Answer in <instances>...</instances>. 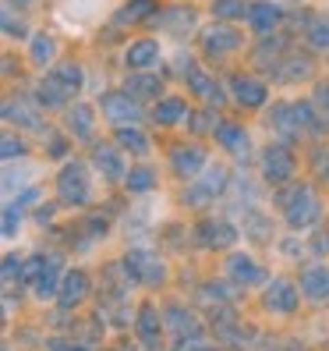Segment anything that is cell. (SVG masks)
<instances>
[{
  "instance_id": "cell-1",
  "label": "cell",
  "mask_w": 329,
  "mask_h": 351,
  "mask_svg": "<svg viewBox=\"0 0 329 351\" xmlns=\"http://www.w3.org/2000/svg\"><path fill=\"white\" fill-rule=\"evenodd\" d=\"M280 206H283V217H287V227H291V231H308V227H315L322 220V202L312 189L283 192Z\"/></svg>"
},
{
  "instance_id": "cell-2",
  "label": "cell",
  "mask_w": 329,
  "mask_h": 351,
  "mask_svg": "<svg viewBox=\"0 0 329 351\" xmlns=\"http://www.w3.org/2000/svg\"><path fill=\"white\" fill-rule=\"evenodd\" d=\"M57 195H60V206H89L92 202L89 167L81 160H68L57 171Z\"/></svg>"
},
{
  "instance_id": "cell-3",
  "label": "cell",
  "mask_w": 329,
  "mask_h": 351,
  "mask_svg": "<svg viewBox=\"0 0 329 351\" xmlns=\"http://www.w3.org/2000/svg\"><path fill=\"white\" fill-rule=\"evenodd\" d=\"M124 274H128L131 284L156 287V284L167 280V263H163L156 252H149V249H128L124 252Z\"/></svg>"
},
{
  "instance_id": "cell-4",
  "label": "cell",
  "mask_w": 329,
  "mask_h": 351,
  "mask_svg": "<svg viewBox=\"0 0 329 351\" xmlns=\"http://www.w3.org/2000/svg\"><path fill=\"white\" fill-rule=\"evenodd\" d=\"M223 189H227V167H209L198 181H192L188 189H184V206H192V210H202V206H209L213 199L223 195Z\"/></svg>"
},
{
  "instance_id": "cell-5",
  "label": "cell",
  "mask_w": 329,
  "mask_h": 351,
  "mask_svg": "<svg viewBox=\"0 0 329 351\" xmlns=\"http://www.w3.org/2000/svg\"><path fill=\"white\" fill-rule=\"evenodd\" d=\"M99 110L103 117L110 121V125H135V121L142 117L138 110V99L128 93V89H120V93H107V96H99Z\"/></svg>"
},
{
  "instance_id": "cell-6",
  "label": "cell",
  "mask_w": 329,
  "mask_h": 351,
  "mask_svg": "<svg viewBox=\"0 0 329 351\" xmlns=\"http://www.w3.org/2000/svg\"><path fill=\"white\" fill-rule=\"evenodd\" d=\"M294 153L283 146V142H276V146H265L262 153V178L265 181H273V184H283V181H291L294 178Z\"/></svg>"
},
{
  "instance_id": "cell-7",
  "label": "cell",
  "mask_w": 329,
  "mask_h": 351,
  "mask_svg": "<svg viewBox=\"0 0 329 351\" xmlns=\"http://www.w3.org/2000/svg\"><path fill=\"white\" fill-rule=\"evenodd\" d=\"M205 163H209V153H205V146H198V142H184V146H177L170 153V167L181 178H198L205 171Z\"/></svg>"
},
{
  "instance_id": "cell-8",
  "label": "cell",
  "mask_w": 329,
  "mask_h": 351,
  "mask_svg": "<svg viewBox=\"0 0 329 351\" xmlns=\"http://www.w3.org/2000/svg\"><path fill=\"white\" fill-rule=\"evenodd\" d=\"M265 308L269 313H280V316H291L294 308H298V287L294 280H287V277H273L269 287H265Z\"/></svg>"
},
{
  "instance_id": "cell-9",
  "label": "cell",
  "mask_w": 329,
  "mask_h": 351,
  "mask_svg": "<svg viewBox=\"0 0 329 351\" xmlns=\"http://www.w3.org/2000/svg\"><path fill=\"white\" fill-rule=\"evenodd\" d=\"M227 280L244 284V287H255V284L269 280V277H265V270H262V266H259L248 252H234V256L227 259Z\"/></svg>"
},
{
  "instance_id": "cell-10",
  "label": "cell",
  "mask_w": 329,
  "mask_h": 351,
  "mask_svg": "<svg viewBox=\"0 0 329 351\" xmlns=\"http://www.w3.org/2000/svg\"><path fill=\"white\" fill-rule=\"evenodd\" d=\"M202 47H205V53H213V57L234 53L241 47V32L231 29V25H209V29H202Z\"/></svg>"
},
{
  "instance_id": "cell-11",
  "label": "cell",
  "mask_w": 329,
  "mask_h": 351,
  "mask_svg": "<svg viewBox=\"0 0 329 351\" xmlns=\"http://www.w3.org/2000/svg\"><path fill=\"white\" fill-rule=\"evenodd\" d=\"M231 93H234V99L241 103V107H262L265 103V96H269V89H265V82H259L255 75H234L231 78Z\"/></svg>"
},
{
  "instance_id": "cell-12",
  "label": "cell",
  "mask_w": 329,
  "mask_h": 351,
  "mask_svg": "<svg viewBox=\"0 0 329 351\" xmlns=\"http://www.w3.org/2000/svg\"><path fill=\"white\" fill-rule=\"evenodd\" d=\"M198 241L205 249H231L237 241V227L227 220H205V223H198Z\"/></svg>"
},
{
  "instance_id": "cell-13",
  "label": "cell",
  "mask_w": 329,
  "mask_h": 351,
  "mask_svg": "<svg viewBox=\"0 0 329 351\" xmlns=\"http://www.w3.org/2000/svg\"><path fill=\"white\" fill-rule=\"evenodd\" d=\"M135 330H138V341L146 344V351H156L159 348V334H163L159 308L156 305H142L138 316H135Z\"/></svg>"
},
{
  "instance_id": "cell-14",
  "label": "cell",
  "mask_w": 329,
  "mask_h": 351,
  "mask_svg": "<svg viewBox=\"0 0 329 351\" xmlns=\"http://www.w3.org/2000/svg\"><path fill=\"white\" fill-rule=\"evenodd\" d=\"M301 295L308 302H329V266H304L301 270Z\"/></svg>"
},
{
  "instance_id": "cell-15",
  "label": "cell",
  "mask_w": 329,
  "mask_h": 351,
  "mask_svg": "<svg viewBox=\"0 0 329 351\" xmlns=\"http://www.w3.org/2000/svg\"><path fill=\"white\" fill-rule=\"evenodd\" d=\"M85 295H89V274H85V270H68L64 280H60L57 305H60V308H71V305H78Z\"/></svg>"
},
{
  "instance_id": "cell-16",
  "label": "cell",
  "mask_w": 329,
  "mask_h": 351,
  "mask_svg": "<svg viewBox=\"0 0 329 351\" xmlns=\"http://www.w3.org/2000/svg\"><path fill=\"white\" fill-rule=\"evenodd\" d=\"M213 135H216V142H220L227 153L248 156V132H244L241 125H234V121H220V125L213 128Z\"/></svg>"
},
{
  "instance_id": "cell-17",
  "label": "cell",
  "mask_w": 329,
  "mask_h": 351,
  "mask_svg": "<svg viewBox=\"0 0 329 351\" xmlns=\"http://www.w3.org/2000/svg\"><path fill=\"white\" fill-rule=\"evenodd\" d=\"M92 160H96V171L107 178V181H124V160L117 156L114 146H107V142H99V146L92 149Z\"/></svg>"
},
{
  "instance_id": "cell-18",
  "label": "cell",
  "mask_w": 329,
  "mask_h": 351,
  "mask_svg": "<svg viewBox=\"0 0 329 351\" xmlns=\"http://www.w3.org/2000/svg\"><path fill=\"white\" fill-rule=\"evenodd\" d=\"M159 43L156 39H135V43L128 47V53H124V60H128V68H156L159 64Z\"/></svg>"
},
{
  "instance_id": "cell-19",
  "label": "cell",
  "mask_w": 329,
  "mask_h": 351,
  "mask_svg": "<svg viewBox=\"0 0 329 351\" xmlns=\"http://www.w3.org/2000/svg\"><path fill=\"white\" fill-rule=\"evenodd\" d=\"M248 25H252V32H259V36L273 32V29L280 25V8L269 4V0H255V4L248 8Z\"/></svg>"
},
{
  "instance_id": "cell-20",
  "label": "cell",
  "mask_w": 329,
  "mask_h": 351,
  "mask_svg": "<svg viewBox=\"0 0 329 351\" xmlns=\"http://www.w3.org/2000/svg\"><path fill=\"white\" fill-rule=\"evenodd\" d=\"M60 280H64V274H60V256H50V259H47V270H43V277H39V280L32 284L36 298H39V302L57 298V291H60Z\"/></svg>"
},
{
  "instance_id": "cell-21",
  "label": "cell",
  "mask_w": 329,
  "mask_h": 351,
  "mask_svg": "<svg viewBox=\"0 0 329 351\" xmlns=\"http://www.w3.org/2000/svg\"><path fill=\"white\" fill-rule=\"evenodd\" d=\"M167 319H170V326H174V337L181 341V344H188V341H198L202 337V330H198V319L188 313V308H181V305H174L170 313H167Z\"/></svg>"
},
{
  "instance_id": "cell-22",
  "label": "cell",
  "mask_w": 329,
  "mask_h": 351,
  "mask_svg": "<svg viewBox=\"0 0 329 351\" xmlns=\"http://www.w3.org/2000/svg\"><path fill=\"white\" fill-rule=\"evenodd\" d=\"M188 103H184L181 96H163L159 103H156V110H153V117H156V125H181V121H188Z\"/></svg>"
},
{
  "instance_id": "cell-23",
  "label": "cell",
  "mask_w": 329,
  "mask_h": 351,
  "mask_svg": "<svg viewBox=\"0 0 329 351\" xmlns=\"http://www.w3.org/2000/svg\"><path fill=\"white\" fill-rule=\"evenodd\" d=\"M68 128L78 142H92V128H96V114L92 107H85V103H78V107L68 110Z\"/></svg>"
},
{
  "instance_id": "cell-24",
  "label": "cell",
  "mask_w": 329,
  "mask_h": 351,
  "mask_svg": "<svg viewBox=\"0 0 329 351\" xmlns=\"http://www.w3.org/2000/svg\"><path fill=\"white\" fill-rule=\"evenodd\" d=\"M36 99H39V107H43V110H47V107L53 110V107H64V103L71 99V93H68V89H64V86H60V82L50 75V78H43V82H39Z\"/></svg>"
},
{
  "instance_id": "cell-25",
  "label": "cell",
  "mask_w": 329,
  "mask_h": 351,
  "mask_svg": "<svg viewBox=\"0 0 329 351\" xmlns=\"http://www.w3.org/2000/svg\"><path fill=\"white\" fill-rule=\"evenodd\" d=\"M124 189H128V195H146V192H153L156 189V171L153 167H131L128 171V178H124Z\"/></svg>"
},
{
  "instance_id": "cell-26",
  "label": "cell",
  "mask_w": 329,
  "mask_h": 351,
  "mask_svg": "<svg viewBox=\"0 0 329 351\" xmlns=\"http://www.w3.org/2000/svg\"><path fill=\"white\" fill-rule=\"evenodd\" d=\"M273 128L280 132V138H283V142H291V138L301 132L298 110H294V107H276V110H273Z\"/></svg>"
},
{
  "instance_id": "cell-27",
  "label": "cell",
  "mask_w": 329,
  "mask_h": 351,
  "mask_svg": "<svg viewBox=\"0 0 329 351\" xmlns=\"http://www.w3.org/2000/svg\"><path fill=\"white\" fill-rule=\"evenodd\" d=\"M156 11V0H135V4H124L114 14V25H124V22H146V18Z\"/></svg>"
},
{
  "instance_id": "cell-28",
  "label": "cell",
  "mask_w": 329,
  "mask_h": 351,
  "mask_svg": "<svg viewBox=\"0 0 329 351\" xmlns=\"http://www.w3.org/2000/svg\"><path fill=\"white\" fill-rule=\"evenodd\" d=\"M4 121H18L22 128H39V114L29 110L25 99H8L4 103Z\"/></svg>"
},
{
  "instance_id": "cell-29",
  "label": "cell",
  "mask_w": 329,
  "mask_h": 351,
  "mask_svg": "<svg viewBox=\"0 0 329 351\" xmlns=\"http://www.w3.org/2000/svg\"><path fill=\"white\" fill-rule=\"evenodd\" d=\"M117 146L142 156V153H149V138H146V132H138L135 125H120L117 128Z\"/></svg>"
},
{
  "instance_id": "cell-30",
  "label": "cell",
  "mask_w": 329,
  "mask_h": 351,
  "mask_svg": "<svg viewBox=\"0 0 329 351\" xmlns=\"http://www.w3.org/2000/svg\"><path fill=\"white\" fill-rule=\"evenodd\" d=\"M124 89H128V93H131L135 99H156V96L163 93L159 78H153V75H131Z\"/></svg>"
},
{
  "instance_id": "cell-31",
  "label": "cell",
  "mask_w": 329,
  "mask_h": 351,
  "mask_svg": "<svg viewBox=\"0 0 329 351\" xmlns=\"http://www.w3.org/2000/svg\"><path fill=\"white\" fill-rule=\"evenodd\" d=\"M50 75H53V78H57V82H60V86H64L71 96L81 89V68H78V64H71V60H64V64H57Z\"/></svg>"
},
{
  "instance_id": "cell-32",
  "label": "cell",
  "mask_w": 329,
  "mask_h": 351,
  "mask_svg": "<svg viewBox=\"0 0 329 351\" xmlns=\"http://www.w3.org/2000/svg\"><path fill=\"white\" fill-rule=\"evenodd\" d=\"M248 0H213V14L216 18H227V22H231V18H248Z\"/></svg>"
},
{
  "instance_id": "cell-33",
  "label": "cell",
  "mask_w": 329,
  "mask_h": 351,
  "mask_svg": "<svg viewBox=\"0 0 329 351\" xmlns=\"http://www.w3.org/2000/svg\"><path fill=\"white\" fill-rule=\"evenodd\" d=\"M159 18H163V22H174V25H170V32H192V29H195V11H188V8L163 11Z\"/></svg>"
},
{
  "instance_id": "cell-34",
  "label": "cell",
  "mask_w": 329,
  "mask_h": 351,
  "mask_svg": "<svg viewBox=\"0 0 329 351\" xmlns=\"http://www.w3.org/2000/svg\"><path fill=\"white\" fill-rule=\"evenodd\" d=\"M53 50H57V43H53L50 36H36L32 39V60H36V64H50Z\"/></svg>"
},
{
  "instance_id": "cell-35",
  "label": "cell",
  "mask_w": 329,
  "mask_h": 351,
  "mask_svg": "<svg viewBox=\"0 0 329 351\" xmlns=\"http://www.w3.org/2000/svg\"><path fill=\"white\" fill-rule=\"evenodd\" d=\"M22 210H25L22 202H8L4 206V238L18 234V227H22Z\"/></svg>"
},
{
  "instance_id": "cell-36",
  "label": "cell",
  "mask_w": 329,
  "mask_h": 351,
  "mask_svg": "<svg viewBox=\"0 0 329 351\" xmlns=\"http://www.w3.org/2000/svg\"><path fill=\"white\" fill-rule=\"evenodd\" d=\"M308 43H312L315 50H329V22L326 18H319V22L308 25Z\"/></svg>"
},
{
  "instance_id": "cell-37",
  "label": "cell",
  "mask_w": 329,
  "mask_h": 351,
  "mask_svg": "<svg viewBox=\"0 0 329 351\" xmlns=\"http://www.w3.org/2000/svg\"><path fill=\"white\" fill-rule=\"evenodd\" d=\"M315 110H319V117H322V125H329V82H319L315 86Z\"/></svg>"
},
{
  "instance_id": "cell-38",
  "label": "cell",
  "mask_w": 329,
  "mask_h": 351,
  "mask_svg": "<svg viewBox=\"0 0 329 351\" xmlns=\"http://www.w3.org/2000/svg\"><path fill=\"white\" fill-rule=\"evenodd\" d=\"M301 75H308V60H301V57H294L283 71H276L280 82H294V78H301Z\"/></svg>"
},
{
  "instance_id": "cell-39",
  "label": "cell",
  "mask_w": 329,
  "mask_h": 351,
  "mask_svg": "<svg viewBox=\"0 0 329 351\" xmlns=\"http://www.w3.org/2000/svg\"><path fill=\"white\" fill-rule=\"evenodd\" d=\"M14 274L22 277V259H18V252H8L4 256V287L14 284Z\"/></svg>"
},
{
  "instance_id": "cell-40",
  "label": "cell",
  "mask_w": 329,
  "mask_h": 351,
  "mask_svg": "<svg viewBox=\"0 0 329 351\" xmlns=\"http://www.w3.org/2000/svg\"><path fill=\"white\" fill-rule=\"evenodd\" d=\"M14 156H25V142L18 135H4V160H14Z\"/></svg>"
},
{
  "instance_id": "cell-41",
  "label": "cell",
  "mask_w": 329,
  "mask_h": 351,
  "mask_svg": "<svg viewBox=\"0 0 329 351\" xmlns=\"http://www.w3.org/2000/svg\"><path fill=\"white\" fill-rule=\"evenodd\" d=\"M265 223H269L265 217H259V213H248V231H252L259 241H265V238H269V231H265Z\"/></svg>"
},
{
  "instance_id": "cell-42",
  "label": "cell",
  "mask_w": 329,
  "mask_h": 351,
  "mask_svg": "<svg viewBox=\"0 0 329 351\" xmlns=\"http://www.w3.org/2000/svg\"><path fill=\"white\" fill-rule=\"evenodd\" d=\"M4 32H8V36H25V22L18 18V25H14V11H11V8L4 11Z\"/></svg>"
},
{
  "instance_id": "cell-43",
  "label": "cell",
  "mask_w": 329,
  "mask_h": 351,
  "mask_svg": "<svg viewBox=\"0 0 329 351\" xmlns=\"http://www.w3.org/2000/svg\"><path fill=\"white\" fill-rule=\"evenodd\" d=\"M50 348H53V351H85V348H75V344H68V341H50Z\"/></svg>"
},
{
  "instance_id": "cell-44",
  "label": "cell",
  "mask_w": 329,
  "mask_h": 351,
  "mask_svg": "<svg viewBox=\"0 0 329 351\" xmlns=\"http://www.w3.org/2000/svg\"><path fill=\"white\" fill-rule=\"evenodd\" d=\"M8 4H29V0H8Z\"/></svg>"
}]
</instances>
